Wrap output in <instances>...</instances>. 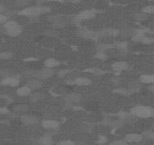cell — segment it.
<instances>
[{"label": "cell", "mask_w": 154, "mask_h": 145, "mask_svg": "<svg viewBox=\"0 0 154 145\" xmlns=\"http://www.w3.org/2000/svg\"><path fill=\"white\" fill-rule=\"evenodd\" d=\"M54 73V70L51 67H46L40 70L28 71L25 72V77L27 78H37L38 79H46L50 78Z\"/></svg>", "instance_id": "1"}, {"label": "cell", "mask_w": 154, "mask_h": 145, "mask_svg": "<svg viewBox=\"0 0 154 145\" xmlns=\"http://www.w3.org/2000/svg\"><path fill=\"white\" fill-rule=\"evenodd\" d=\"M51 11V8L47 6H33V7H29V8H24L20 12L19 14L25 16H29V17H37L40 14H47Z\"/></svg>", "instance_id": "2"}, {"label": "cell", "mask_w": 154, "mask_h": 145, "mask_svg": "<svg viewBox=\"0 0 154 145\" xmlns=\"http://www.w3.org/2000/svg\"><path fill=\"white\" fill-rule=\"evenodd\" d=\"M130 113L139 118L154 117V108L146 106H136L131 109Z\"/></svg>", "instance_id": "3"}, {"label": "cell", "mask_w": 154, "mask_h": 145, "mask_svg": "<svg viewBox=\"0 0 154 145\" xmlns=\"http://www.w3.org/2000/svg\"><path fill=\"white\" fill-rule=\"evenodd\" d=\"M4 28L6 33L10 36L14 37L21 32L22 27L14 21H8L4 23Z\"/></svg>", "instance_id": "4"}, {"label": "cell", "mask_w": 154, "mask_h": 145, "mask_svg": "<svg viewBox=\"0 0 154 145\" xmlns=\"http://www.w3.org/2000/svg\"><path fill=\"white\" fill-rule=\"evenodd\" d=\"M95 16V12L93 10H85V11H82L79 14H77L76 17L74 18L76 22H79L80 21L85 19H91Z\"/></svg>", "instance_id": "5"}, {"label": "cell", "mask_w": 154, "mask_h": 145, "mask_svg": "<svg viewBox=\"0 0 154 145\" xmlns=\"http://www.w3.org/2000/svg\"><path fill=\"white\" fill-rule=\"evenodd\" d=\"M20 80L18 77L16 76H10V77H6V78L2 79L1 84L4 85V86H11V87H15L19 85Z\"/></svg>", "instance_id": "6"}, {"label": "cell", "mask_w": 154, "mask_h": 145, "mask_svg": "<svg viewBox=\"0 0 154 145\" xmlns=\"http://www.w3.org/2000/svg\"><path fill=\"white\" fill-rule=\"evenodd\" d=\"M97 33H98L99 37H101V36H113V37H115V36H117L118 35L120 34V31L119 30H116V29L108 28L98 31Z\"/></svg>", "instance_id": "7"}, {"label": "cell", "mask_w": 154, "mask_h": 145, "mask_svg": "<svg viewBox=\"0 0 154 145\" xmlns=\"http://www.w3.org/2000/svg\"><path fill=\"white\" fill-rule=\"evenodd\" d=\"M144 135H141V134H137V133H131V134H128L127 135L125 136V141L127 143H138L140 142L143 140Z\"/></svg>", "instance_id": "8"}, {"label": "cell", "mask_w": 154, "mask_h": 145, "mask_svg": "<svg viewBox=\"0 0 154 145\" xmlns=\"http://www.w3.org/2000/svg\"><path fill=\"white\" fill-rule=\"evenodd\" d=\"M21 120L26 124L33 125L38 123L39 122V118L34 115H23L21 117Z\"/></svg>", "instance_id": "9"}, {"label": "cell", "mask_w": 154, "mask_h": 145, "mask_svg": "<svg viewBox=\"0 0 154 145\" xmlns=\"http://www.w3.org/2000/svg\"><path fill=\"white\" fill-rule=\"evenodd\" d=\"M26 86H28L31 90H36L42 87L43 82L41 79H38L37 78H33L28 79L26 82Z\"/></svg>", "instance_id": "10"}, {"label": "cell", "mask_w": 154, "mask_h": 145, "mask_svg": "<svg viewBox=\"0 0 154 145\" xmlns=\"http://www.w3.org/2000/svg\"><path fill=\"white\" fill-rule=\"evenodd\" d=\"M78 35L79 36H82L85 39H97L99 38L97 32H93V31L86 30H80L78 32Z\"/></svg>", "instance_id": "11"}, {"label": "cell", "mask_w": 154, "mask_h": 145, "mask_svg": "<svg viewBox=\"0 0 154 145\" xmlns=\"http://www.w3.org/2000/svg\"><path fill=\"white\" fill-rule=\"evenodd\" d=\"M129 68V64L125 61H116L112 65V69L116 72H122Z\"/></svg>", "instance_id": "12"}, {"label": "cell", "mask_w": 154, "mask_h": 145, "mask_svg": "<svg viewBox=\"0 0 154 145\" xmlns=\"http://www.w3.org/2000/svg\"><path fill=\"white\" fill-rule=\"evenodd\" d=\"M59 122L53 119H45L42 122V126L46 129H55L59 126Z\"/></svg>", "instance_id": "13"}, {"label": "cell", "mask_w": 154, "mask_h": 145, "mask_svg": "<svg viewBox=\"0 0 154 145\" xmlns=\"http://www.w3.org/2000/svg\"><path fill=\"white\" fill-rule=\"evenodd\" d=\"M81 97V95L79 93H70L64 96V100L67 103H76L80 101Z\"/></svg>", "instance_id": "14"}, {"label": "cell", "mask_w": 154, "mask_h": 145, "mask_svg": "<svg viewBox=\"0 0 154 145\" xmlns=\"http://www.w3.org/2000/svg\"><path fill=\"white\" fill-rule=\"evenodd\" d=\"M91 80L89 79L83 78V77H78L75 79V81L73 82V83H75L77 86H90L91 84Z\"/></svg>", "instance_id": "15"}, {"label": "cell", "mask_w": 154, "mask_h": 145, "mask_svg": "<svg viewBox=\"0 0 154 145\" xmlns=\"http://www.w3.org/2000/svg\"><path fill=\"white\" fill-rule=\"evenodd\" d=\"M45 97H46V95L43 92H33V93L30 95V100L33 102H36V101H41V100L45 98Z\"/></svg>", "instance_id": "16"}, {"label": "cell", "mask_w": 154, "mask_h": 145, "mask_svg": "<svg viewBox=\"0 0 154 145\" xmlns=\"http://www.w3.org/2000/svg\"><path fill=\"white\" fill-rule=\"evenodd\" d=\"M60 64V61L54 59V58H48V59H46L44 61L45 67H46L53 68V67H58V66H59Z\"/></svg>", "instance_id": "17"}, {"label": "cell", "mask_w": 154, "mask_h": 145, "mask_svg": "<svg viewBox=\"0 0 154 145\" xmlns=\"http://www.w3.org/2000/svg\"><path fill=\"white\" fill-rule=\"evenodd\" d=\"M16 92L19 96H28L31 94V89L28 86H25L17 88Z\"/></svg>", "instance_id": "18"}, {"label": "cell", "mask_w": 154, "mask_h": 145, "mask_svg": "<svg viewBox=\"0 0 154 145\" xmlns=\"http://www.w3.org/2000/svg\"><path fill=\"white\" fill-rule=\"evenodd\" d=\"M140 80L142 83L152 84L154 83V75H142L140 77Z\"/></svg>", "instance_id": "19"}, {"label": "cell", "mask_w": 154, "mask_h": 145, "mask_svg": "<svg viewBox=\"0 0 154 145\" xmlns=\"http://www.w3.org/2000/svg\"><path fill=\"white\" fill-rule=\"evenodd\" d=\"M115 47L114 44H109V43H101L99 44L97 47V51L98 52H105L107 50L110 49V48H113Z\"/></svg>", "instance_id": "20"}, {"label": "cell", "mask_w": 154, "mask_h": 145, "mask_svg": "<svg viewBox=\"0 0 154 145\" xmlns=\"http://www.w3.org/2000/svg\"><path fill=\"white\" fill-rule=\"evenodd\" d=\"M85 72H89L92 73V74L95 75V76H101V75L105 74V71L101 70L100 68H98V67H92V68H88L85 69Z\"/></svg>", "instance_id": "21"}, {"label": "cell", "mask_w": 154, "mask_h": 145, "mask_svg": "<svg viewBox=\"0 0 154 145\" xmlns=\"http://www.w3.org/2000/svg\"><path fill=\"white\" fill-rule=\"evenodd\" d=\"M38 143L44 145H50L53 144V141L50 135H44L38 139Z\"/></svg>", "instance_id": "22"}, {"label": "cell", "mask_w": 154, "mask_h": 145, "mask_svg": "<svg viewBox=\"0 0 154 145\" xmlns=\"http://www.w3.org/2000/svg\"><path fill=\"white\" fill-rule=\"evenodd\" d=\"M115 46L117 48H119L122 53H126L128 49V42H116Z\"/></svg>", "instance_id": "23"}, {"label": "cell", "mask_w": 154, "mask_h": 145, "mask_svg": "<svg viewBox=\"0 0 154 145\" xmlns=\"http://www.w3.org/2000/svg\"><path fill=\"white\" fill-rule=\"evenodd\" d=\"M29 106L25 104H16L13 107L14 111L15 112H25L28 110Z\"/></svg>", "instance_id": "24"}, {"label": "cell", "mask_w": 154, "mask_h": 145, "mask_svg": "<svg viewBox=\"0 0 154 145\" xmlns=\"http://www.w3.org/2000/svg\"><path fill=\"white\" fill-rule=\"evenodd\" d=\"M105 124L110 126L112 127H115V128H119L121 127L123 125V120H106L105 121Z\"/></svg>", "instance_id": "25"}, {"label": "cell", "mask_w": 154, "mask_h": 145, "mask_svg": "<svg viewBox=\"0 0 154 145\" xmlns=\"http://www.w3.org/2000/svg\"><path fill=\"white\" fill-rule=\"evenodd\" d=\"M114 92L116 93L122 94L123 95H130L131 94L134 93L132 90L129 89V88H117V89L114 90Z\"/></svg>", "instance_id": "26"}, {"label": "cell", "mask_w": 154, "mask_h": 145, "mask_svg": "<svg viewBox=\"0 0 154 145\" xmlns=\"http://www.w3.org/2000/svg\"><path fill=\"white\" fill-rule=\"evenodd\" d=\"M147 17H148V14L145 13L144 12H138V13H136L135 14V18L139 21H145V20L147 19Z\"/></svg>", "instance_id": "27"}, {"label": "cell", "mask_w": 154, "mask_h": 145, "mask_svg": "<svg viewBox=\"0 0 154 145\" xmlns=\"http://www.w3.org/2000/svg\"><path fill=\"white\" fill-rule=\"evenodd\" d=\"M128 87H129V89L132 90L133 92H135L140 89V88H141V85H140V83L138 82H129V84H128Z\"/></svg>", "instance_id": "28"}, {"label": "cell", "mask_w": 154, "mask_h": 145, "mask_svg": "<svg viewBox=\"0 0 154 145\" xmlns=\"http://www.w3.org/2000/svg\"><path fill=\"white\" fill-rule=\"evenodd\" d=\"M13 57V53L10 52H4L0 53V59L9 60Z\"/></svg>", "instance_id": "29"}, {"label": "cell", "mask_w": 154, "mask_h": 145, "mask_svg": "<svg viewBox=\"0 0 154 145\" xmlns=\"http://www.w3.org/2000/svg\"><path fill=\"white\" fill-rule=\"evenodd\" d=\"M95 57L101 61H105L107 59V55L105 54V52H97L96 55H95Z\"/></svg>", "instance_id": "30"}, {"label": "cell", "mask_w": 154, "mask_h": 145, "mask_svg": "<svg viewBox=\"0 0 154 145\" xmlns=\"http://www.w3.org/2000/svg\"><path fill=\"white\" fill-rule=\"evenodd\" d=\"M66 24H67V21H65L64 20L60 18L59 20L54 22V27H65Z\"/></svg>", "instance_id": "31"}, {"label": "cell", "mask_w": 154, "mask_h": 145, "mask_svg": "<svg viewBox=\"0 0 154 145\" xmlns=\"http://www.w3.org/2000/svg\"><path fill=\"white\" fill-rule=\"evenodd\" d=\"M154 42V39L152 37H149V36H144L141 39V42L144 43V44H151Z\"/></svg>", "instance_id": "32"}, {"label": "cell", "mask_w": 154, "mask_h": 145, "mask_svg": "<svg viewBox=\"0 0 154 145\" xmlns=\"http://www.w3.org/2000/svg\"><path fill=\"white\" fill-rule=\"evenodd\" d=\"M142 12H145L146 14H154V6H147L142 9Z\"/></svg>", "instance_id": "33"}, {"label": "cell", "mask_w": 154, "mask_h": 145, "mask_svg": "<svg viewBox=\"0 0 154 145\" xmlns=\"http://www.w3.org/2000/svg\"><path fill=\"white\" fill-rule=\"evenodd\" d=\"M10 76H12V73H11L10 70H0V77H2V78H6V77H10Z\"/></svg>", "instance_id": "34"}, {"label": "cell", "mask_w": 154, "mask_h": 145, "mask_svg": "<svg viewBox=\"0 0 154 145\" xmlns=\"http://www.w3.org/2000/svg\"><path fill=\"white\" fill-rule=\"evenodd\" d=\"M15 3L18 6H25L29 5L30 0H15Z\"/></svg>", "instance_id": "35"}, {"label": "cell", "mask_w": 154, "mask_h": 145, "mask_svg": "<svg viewBox=\"0 0 154 145\" xmlns=\"http://www.w3.org/2000/svg\"><path fill=\"white\" fill-rule=\"evenodd\" d=\"M144 137L149 138V139L154 140V132H151V131H147V132H144L143 134Z\"/></svg>", "instance_id": "36"}, {"label": "cell", "mask_w": 154, "mask_h": 145, "mask_svg": "<svg viewBox=\"0 0 154 145\" xmlns=\"http://www.w3.org/2000/svg\"><path fill=\"white\" fill-rule=\"evenodd\" d=\"M110 144L113 145H125L127 144V142L125 140H119V141H113L110 143Z\"/></svg>", "instance_id": "37"}, {"label": "cell", "mask_w": 154, "mask_h": 145, "mask_svg": "<svg viewBox=\"0 0 154 145\" xmlns=\"http://www.w3.org/2000/svg\"><path fill=\"white\" fill-rule=\"evenodd\" d=\"M8 17L5 14H0V24H4L6 21H8Z\"/></svg>", "instance_id": "38"}, {"label": "cell", "mask_w": 154, "mask_h": 145, "mask_svg": "<svg viewBox=\"0 0 154 145\" xmlns=\"http://www.w3.org/2000/svg\"><path fill=\"white\" fill-rule=\"evenodd\" d=\"M70 72L69 70H60L58 72V76L60 77H64L65 75H67L68 72Z\"/></svg>", "instance_id": "39"}, {"label": "cell", "mask_w": 154, "mask_h": 145, "mask_svg": "<svg viewBox=\"0 0 154 145\" xmlns=\"http://www.w3.org/2000/svg\"><path fill=\"white\" fill-rule=\"evenodd\" d=\"M58 144L60 145H71V144H74V142L72 141H69V140H67V141H60L58 143Z\"/></svg>", "instance_id": "40"}, {"label": "cell", "mask_w": 154, "mask_h": 145, "mask_svg": "<svg viewBox=\"0 0 154 145\" xmlns=\"http://www.w3.org/2000/svg\"><path fill=\"white\" fill-rule=\"evenodd\" d=\"M106 141H107V139H106V137H103V136H100V137H99V140H98V143H101V144H103V143H105V142H106Z\"/></svg>", "instance_id": "41"}, {"label": "cell", "mask_w": 154, "mask_h": 145, "mask_svg": "<svg viewBox=\"0 0 154 145\" xmlns=\"http://www.w3.org/2000/svg\"><path fill=\"white\" fill-rule=\"evenodd\" d=\"M8 113V110L4 107H0V113L1 114H5V113Z\"/></svg>", "instance_id": "42"}, {"label": "cell", "mask_w": 154, "mask_h": 145, "mask_svg": "<svg viewBox=\"0 0 154 145\" xmlns=\"http://www.w3.org/2000/svg\"><path fill=\"white\" fill-rule=\"evenodd\" d=\"M148 89L151 92H154V83H152V85H150V86L148 87Z\"/></svg>", "instance_id": "43"}, {"label": "cell", "mask_w": 154, "mask_h": 145, "mask_svg": "<svg viewBox=\"0 0 154 145\" xmlns=\"http://www.w3.org/2000/svg\"><path fill=\"white\" fill-rule=\"evenodd\" d=\"M46 34L48 35V36H54V35L55 34V32L53 30H49L48 32H46Z\"/></svg>", "instance_id": "44"}, {"label": "cell", "mask_w": 154, "mask_h": 145, "mask_svg": "<svg viewBox=\"0 0 154 145\" xmlns=\"http://www.w3.org/2000/svg\"><path fill=\"white\" fill-rule=\"evenodd\" d=\"M81 0H69V2H71V3H79Z\"/></svg>", "instance_id": "45"}, {"label": "cell", "mask_w": 154, "mask_h": 145, "mask_svg": "<svg viewBox=\"0 0 154 145\" xmlns=\"http://www.w3.org/2000/svg\"><path fill=\"white\" fill-rule=\"evenodd\" d=\"M49 1H52V2H60V3L64 2V0H49Z\"/></svg>", "instance_id": "46"}, {"label": "cell", "mask_w": 154, "mask_h": 145, "mask_svg": "<svg viewBox=\"0 0 154 145\" xmlns=\"http://www.w3.org/2000/svg\"><path fill=\"white\" fill-rule=\"evenodd\" d=\"M4 8H3V7H2V6H0V12H3V11H4Z\"/></svg>", "instance_id": "47"}]
</instances>
